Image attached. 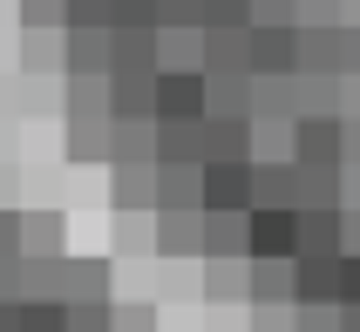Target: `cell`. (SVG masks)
<instances>
[{
  "mask_svg": "<svg viewBox=\"0 0 360 332\" xmlns=\"http://www.w3.org/2000/svg\"><path fill=\"white\" fill-rule=\"evenodd\" d=\"M245 75H300V27H245Z\"/></svg>",
  "mask_w": 360,
  "mask_h": 332,
  "instance_id": "1",
  "label": "cell"
},
{
  "mask_svg": "<svg viewBox=\"0 0 360 332\" xmlns=\"http://www.w3.org/2000/svg\"><path fill=\"white\" fill-rule=\"evenodd\" d=\"M150 109L157 122H204V68H157Z\"/></svg>",
  "mask_w": 360,
  "mask_h": 332,
  "instance_id": "2",
  "label": "cell"
},
{
  "mask_svg": "<svg viewBox=\"0 0 360 332\" xmlns=\"http://www.w3.org/2000/svg\"><path fill=\"white\" fill-rule=\"evenodd\" d=\"M198 204L218 217H245L252 211V163H204L198 170Z\"/></svg>",
  "mask_w": 360,
  "mask_h": 332,
  "instance_id": "3",
  "label": "cell"
},
{
  "mask_svg": "<svg viewBox=\"0 0 360 332\" xmlns=\"http://www.w3.org/2000/svg\"><path fill=\"white\" fill-rule=\"evenodd\" d=\"M252 157V129L238 116H204L198 122V170L204 163H245Z\"/></svg>",
  "mask_w": 360,
  "mask_h": 332,
  "instance_id": "4",
  "label": "cell"
},
{
  "mask_svg": "<svg viewBox=\"0 0 360 332\" xmlns=\"http://www.w3.org/2000/svg\"><path fill=\"white\" fill-rule=\"evenodd\" d=\"M292 163H300V170H333V163H340V122L292 116Z\"/></svg>",
  "mask_w": 360,
  "mask_h": 332,
  "instance_id": "5",
  "label": "cell"
},
{
  "mask_svg": "<svg viewBox=\"0 0 360 332\" xmlns=\"http://www.w3.org/2000/svg\"><path fill=\"white\" fill-rule=\"evenodd\" d=\"M109 75H157V27H109Z\"/></svg>",
  "mask_w": 360,
  "mask_h": 332,
  "instance_id": "6",
  "label": "cell"
},
{
  "mask_svg": "<svg viewBox=\"0 0 360 332\" xmlns=\"http://www.w3.org/2000/svg\"><path fill=\"white\" fill-rule=\"evenodd\" d=\"M292 305H340V258H292Z\"/></svg>",
  "mask_w": 360,
  "mask_h": 332,
  "instance_id": "7",
  "label": "cell"
},
{
  "mask_svg": "<svg viewBox=\"0 0 360 332\" xmlns=\"http://www.w3.org/2000/svg\"><path fill=\"white\" fill-rule=\"evenodd\" d=\"M245 305H292V258H245Z\"/></svg>",
  "mask_w": 360,
  "mask_h": 332,
  "instance_id": "8",
  "label": "cell"
},
{
  "mask_svg": "<svg viewBox=\"0 0 360 332\" xmlns=\"http://www.w3.org/2000/svg\"><path fill=\"white\" fill-rule=\"evenodd\" d=\"M245 258H292V211H245Z\"/></svg>",
  "mask_w": 360,
  "mask_h": 332,
  "instance_id": "9",
  "label": "cell"
},
{
  "mask_svg": "<svg viewBox=\"0 0 360 332\" xmlns=\"http://www.w3.org/2000/svg\"><path fill=\"white\" fill-rule=\"evenodd\" d=\"M292 258H340V211H292Z\"/></svg>",
  "mask_w": 360,
  "mask_h": 332,
  "instance_id": "10",
  "label": "cell"
},
{
  "mask_svg": "<svg viewBox=\"0 0 360 332\" xmlns=\"http://www.w3.org/2000/svg\"><path fill=\"white\" fill-rule=\"evenodd\" d=\"M61 68L68 75H109V27H61Z\"/></svg>",
  "mask_w": 360,
  "mask_h": 332,
  "instance_id": "11",
  "label": "cell"
},
{
  "mask_svg": "<svg viewBox=\"0 0 360 332\" xmlns=\"http://www.w3.org/2000/svg\"><path fill=\"white\" fill-rule=\"evenodd\" d=\"M157 163V122H109V170Z\"/></svg>",
  "mask_w": 360,
  "mask_h": 332,
  "instance_id": "12",
  "label": "cell"
},
{
  "mask_svg": "<svg viewBox=\"0 0 360 332\" xmlns=\"http://www.w3.org/2000/svg\"><path fill=\"white\" fill-rule=\"evenodd\" d=\"M252 109V75L238 68H204V116H238Z\"/></svg>",
  "mask_w": 360,
  "mask_h": 332,
  "instance_id": "13",
  "label": "cell"
},
{
  "mask_svg": "<svg viewBox=\"0 0 360 332\" xmlns=\"http://www.w3.org/2000/svg\"><path fill=\"white\" fill-rule=\"evenodd\" d=\"M150 81L157 75H102V88H109V122H157Z\"/></svg>",
  "mask_w": 360,
  "mask_h": 332,
  "instance_id": "14",
  "label": "cell"
},
{
  "mask_svg": "<svg viewBox=\"0 0 360 332\" xmlns=\"http://www.w3.org/2000/svg\"><path fill=\"white\" fill-rule=\"evenodd\" d=\"M109 298V265L102 258H61V305H96Z\"/></svg>",
  "mask_w": 360,
  "mask_h": 332,
  "instance_id": "15",
  "label": "cell"
},
{
  "mask_svg": "<svg viewBox=\"0 0 360 332\" xmlns=\"http://www.w3.org/2000/svg\"><path fill=\"white\" fill-rule=\"evenodd\" d=\"M198 258H204V265H218V258H245V217L204 211L198 217Z\"/></svg>",
  "mask_w": 360,
  "mask_h": 332,
  "instance_id": "16",
  "label": "cell"
},
{
  "mask_svg": "<svg viewBox=\"0 0 360 332\" xmlns=\"http://www.w3.org/2000/svg\"><path fill=\"white\" fill-rule=\"evenodd\" d=\"M300 75H347L340 27H300Z\"/></svg>",
  "mask_w": 360,
  "mask_h": 332,
  "instance_id": "17",
  "label": "cell"
},
{
  "mask_svg": "<svg viewBox=\"0 0 360 332\" xmlns=\"http://www.w3.org/2000/svg\"><path fill=\"white\" fill-rule=\"evenodd\" d=\"M292 116L340 122V75H292Z\"/></svg>",
  "mask_w": 360,
  "mask_h": 332,
  "instance_id": "18",
  "label": "cell"
},
{
  "mask_svg": "<svg viewBox=\"0 0 360 332\" xmlns=\"http://www.w3.org/2000/svg\"><path fill=\"white\" fill-rule=\"evenodd\" d=\"M292 211H340V163L333 170H300L292 163Z\"/></svg>",
  "mask_w": 360,
  "mask_h": 332,
  "instance_id": "19",
  "label": "cell"
},
{
  "mask_svg": "<svg viewBox=\"0 0 360 332\" xmlns=\"http://www.w3.org/2000/svg\"><path fill=\"white\" fill-rule=\"evenodd\" d=\"M252 211H292V163H252Z\"/></svg>",
  "mask_w": 360,
  "mask_h": 332,
  "instance_id": "20",
  "label": "cell"
},
{
  "mask_svg": "<svg viewBox=\"0 0 360 332\" xmlns=\"http://www.w3.org/2000/svg\"><path fill=\"white\" fill-rule=\"evenodd\" d=\"M198 68H238L245 75V27H204L198 34Z\"/></svg>",
  "mask_w": 360,
  "mask_h": 332,
  "instance_id": "21",
  "label": "cell"
},
{
  "mask_svg": "<svg viewBox=\"0 0 360 332\" xmlns=\"http://www.w3.org/2000/svg\"><path fill=\"white\" fill-rule=\"evenodd\" d=\"M198 217L204 211H157V251L163 258H198Z\"/></svg>",
  "mask_w": 360,
  "mask_h": 332,
  "instance_id": "22",
  "label": "cell"
},
{
  "mask_svg": "<svg viewBox=\"0 0 360 332\" xmlns=\"http://www.w3.org/2000/svg\"><path fill=\"white\" fill-rule=\"evenodd\" d=\"M109 197H116V211H157V163L116 170V176H109Z\"/></svg>",
  "mask_w": 360,
  "mask_h": 332,
  "instance_id": "23",
  "label": "cell"
},
{
  "mask_svg": "<svg viewBox=\"0 0 360 332\" xmlns=\"http://www.w3.org/2000/svg\"><path fill=\"white\" fill-rule=\"evenodd\" d=\"M245 122H292V75L252 81V109H245Z\"/></svg>",
  "mask_w": 360,
  "mask_h": 332,
  "instance_id": "24",
  "label": "cell"
},
{
  "mask_svg": "<svg viewBox=\"0 0 360 332\" xmlns=\"http://www.w3.org/2000/svg\"><path fill=\"white\" fill-rule=\"evenodd\" d=\"M157 163L163 170H191L198 163V122H157Z\"/></svg>",
  "mask_w": 360,
  "mask_h": 332,
  "instance_id": "25",
  "label": "cell"
},
{
  "mask_svg": "<svg viewBox=\"0 0 360 332\" xmlns=\"http://www.w3.org/2000/svg\"><path fill=\"white\" fill-rule=\"evenodd\" d=\"M157 211H204L198 204V163H191V170H163L157 163Z\"/></svg>",
  "mask_w": 360,
  "mask_h": 332,
  "instance_id": "26",
  "label": "cell"
},
{
  "mask_svg": "<svg viewBox=\"0 0 360 332\" xmlns=\"http://www.w3.org/2000/svg\"><path fill=\"white\" fill-rule=\"evenodd\" d=\"M20 258H68V251H61V217L55 211L20 217Z\"/></svg>",
  "mask_w": 360,
  "mask_h": 332,
  "instance_id": "27",
  "label": "cell"
},
{
  "mask_svg": "<svg viewBox=\"0 0 360 332\" xmlns=\"http://www.w3.org/2000/svg\"><path fill=\"white\" fill-rule=\"evenodd\" d=\"M245 129H252L245 163H292V122H245Z\"/></svg>",
  "mask_w": 360,
  "mask_h": 332,
  "instance_id": "28",
  "label": "cell"
},
{
  "mask_svg": "<svg viewBox=\"0 0 360 332\" xmlns=\"http://www.w3.org/2000/svg\"><path fill=\"white\" fill-rule=\"evenodd\" d=\"M68 157H75V163H109V122H102V116L68 122Z\"/></svg>",
  "mask_w": 360,
  "mask_h": 332,
  "instance_id": "29",
  "label": "cell"
},
{
  "mask_svg": "<svg viewBox=\"0 0 360 332\" xmlns=\"http://www.w3.org/2000/svg\"><path fill=\"white\" fill-rule=\"evenodd\" d=\"M82 116L109 122V88H102V75H68V122H82Z\"/></svg>",
  "mask_w": 360,
  "mask_h": 332,
  "instance_id": "30",
  "label": "cell"
},
{
  "mask_svg": "<svg viewBox=\"0 0 360 332\" xmlns=\"http://www.w3.org/2000/svg\"><path fill=\"white\" fill-rule=\"evenodd\" d=\"M157 68H198V27H157Z\"/></svg>",
  "mask_w": 360,
  "mask_h": 332,
  "instance_id": "31",
  "label": "cell"
},
{
  "mask_svg": "<svg viewBox=\"0 0 360 332\" xmlns=\"http://www.w3.org/2000/svg\"><path fill=\"white\" fill-rule=\"evenodd\" d=\"M204 298H245V258H218V265H204Z\"/></svg>",
  "mask_w": 360,
  "mask_h": 332,
  "instance_id": "32",
  "label": "cell"
},
{
  "mask_svg": "<svg viewBox=\"0 0 360 332\" xmlns=\"http://www.w3.org/2000/svg\"><path fill=\"white\" fill-rule=\"evenodd\" d=\"M20 332H68V305H55V298H20Z\"/></svg>",
  "mask_w": 360,
  "mask_h": 332,
  "instance_id": "33",
  "label": "cell"
},
{
  "mask_svg": "<svg viewBox=\"0 0 360 332\" xmlns=\"http://www.w3.org/2000/svg\"><path fill=\"white\" fill-rule=\"evenodd\" d=\"M116 7L109 0H61V27H109Z\"/></svg>",
  "mask_w": 360,
  "mask_h": 332,
  "instance_id": "34",
  "label": "cell"
},
{
  "mask_svg": "<svg viewBox=\"0 0 360 332\" xmlns=\"http://www.w3.org/2000/svg\"><path fill=\"white\" fill-rule=\"evenodd\" d=\"M68 332H116V305L96 298V305H68Z\"/></svg>",
  "mask_w": 360,
  "mask_h": 332,
  "instance_id": "35",
  "label": "cell"
},
{
  "mask_svg": "<svg viewBox=\"0 0 360 332\" xmlns=\"http://www.w3.org/2000/svg\"><path fill=\"white\" fill-rule=\"evenodd\" d=\"M204 27H245V0H198V34Z\"/></svg>",
  "mask_w": 360,
  "mask_h": 332,
  "instance_id": "36",
  "label": "cell"
},
{
  "mask_svg": "<svg viewBox=\"0 0 360 332\" xmlns=\"http://www.w3.org/2000/svg\"><path fill=\"white\" fill-rule=\"evenodd\" d=\"M292 27H340V0H292Z\"/></svg>",
  "mask_w": 360,
  "mask_h": 332,
  "instance_id": "37",
  "label": "cell"
},
{
  "mask_svg": "<svg viewBox=\"0 0 360 332\" xmlns=\"http://www.w3.org/2000/svg\"><path fill=\"white\" fill-rule=\"evenodd\" d=\"M245 27H292V0H245Z\"/></svg>",
  "mask_w": 360,
  "mask_h": 332,
  "instance_id": "38",
  "label": "cell"
},
{
  "mask_svg": "<svg viewBox=\"0 0 360 332\" xmlns=\"http://www.w3.org/2000/svg\"><path fill=\"white\" fill-rule=\"evenodd\" d=\"M292 332H340L333 305H292Z\"/></svg>",
  "mask_w": 360,
  "mask_h": 332,
  "instance_id": "39",
  "label": "cell"
},
{
  "mask_svg": "<svg viewBox=\"0 0 360 332\" xmlns=\"http://www.w3.org/2000/svg\"><path fill=\"white\" fill-rule=\"evenodd\" d=\"M157 27H198V0H157Z\"/></svg>",
  "mask_w": 360,
  "mask_h": 332,
  "instance_id": "40",
  "label": "cell"
},
{
  "mask_svg": "<svg viewBox=\"0 0 360 332\" xmlns=\"http://www.w3.org/2000/svg\"><path fill=\"white\" fill-rule=\"evenodd\" d=\"M252 332H292V305H252Z\"/></svg>",
  "mask_w": 360,
  "mask_h": 332,
  "instance_id": "41",
  "label": "cell"
},
{
  "mask_svg": "<svg viewBox=\"0 0 360 332\" xmlns=\"http://www.w3.org/2000/svg\"><path fill=\"white\" fill-rule=\"evenodd\" d=\"M340 170H360V116H340Z\"/></svg>",
  "mask_w": 360,
  "mask_h": 332,
  "instance_id": "42",
  "label": "cell"
},
{
  "mask_svg": "<svg viewBox=\"0 0 360 332\" xmlns=\"http://www.w3.org/2000/svg\"><path fill=\"white\" fill-rule=\"evenodd\" d=\"M116 332H157V312L150 305H116Z\"/></svg>",
  "mask_w": 360,
  "mask_h": 332,
  "instance_id": "43",
  "label": "cell"
},
{
  "mask_svg": "<svg viewBox=\"0 0 360 332\" xmlns=\"http://www.w3.org/2000/svg\"><path fill=\"white\" fill-rule=\"evenodd\" d=\"M340 305H360V258H340Z\"/></svg>",
  "mask_w": 360,
  "mask_h": 332,
  "instance_id": "44",
  "label": "cell"
},
{
  "mask_svg": "<svg viewBox=\"0 0 360 332\" xmlns=\"http://www.w3.org/2000/svg\"><path fill=\"white\" fill-rule=\"evenodd\" d=\"M340 258H360V211H340Z\"/></svg>",
  "mask_w": 360,
  "mask_h": 332,
  "instance_id": "45",
  "label": "cell"
},
{
  "mask_svg": "<svg viewBox=\"0 0 360 332\" xmlns=\"http://www.w3.org/2000/svg\"><path fill=\"white\" fill-rule=\"evenodd\" d=\"M0 258H20V217L0 211Z\"/></svg>",
  "mask_w": 360,
  "mask_h": 332,
  "instance_id": "46",
  "label": "cell"
},
{
  "mask_svg": "<svg viewBox=\"0 0 360 332\" xmlns=\"http://www.w3.org/2000/svg\"><path fill=\"white\" fill-rule=\"evenodd\" d=\"M61 20V0H27V27H55Z\"/></svg>",
  "mask_w": 360,
  "mask_h": 332,
  "instance_id": "47",
  "label": "cell"
},
{
  "mask_svg": "<svg viewBox=\"0 0 360 332\" xmlns=\"http://www.w3.org/2000/svg\"><path fill=\"white\" fill-rule=\"evenodd\" d=\"M340 55H347V75H360V27H340Z\"/></svg>",
  "mask_w": 360,
  "mask_h": 332,
  "instance_id": "48",
  "label": "cell"
},
{
  "mask_svg": "<svg viewBox=\"0 0 360 332\" xmlns=\"http://www.w3.org/2000/svg\"><path fill=\"white\" fill-rule=\"evenodd\" d=\"M340 116H360V75H340Z\"/></svg>",
  "mask_w": 360,
  "mask_h": 332,
  "instance_id": "49",
  "label": "cell"
},
{
  "mask_svg": "<svg viewBox=\"0 0 360 332\" xmlns=\"http://www.w3.org/2000/svg\"><path fill=\"white\" fill-rule=\"evenodd\" d=\"M333 326H340V332H360V305H333Z\"/></svg>",
  "mask_w": 360,
  "mask_h": 332,
  "instance_id": "50",
  "label": "cell"
},
{
  "mask_svg": "<svg viewBox=\"0 0 360 332\" xmlns=\"http://www.w3.org/2000/svg\"><path fill=\"white\" fill-rule=\"evenodd\" d=\"M0 332H20V305H7V298H0Z\"/></svg>",
  "mask_w": 360,
  "mask_h": 332,
  "instance_id": "51",
  "label": "cell"
}]
</instances>
